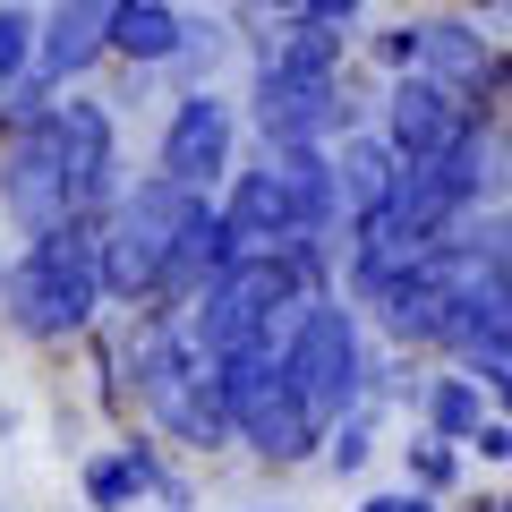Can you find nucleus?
<instances>
[{
    "label": "nucleus",
    "mask_w": 512,
    "mask_h": 512,
    "mask_svg": "<svg viewBox=\"0 0 512 512\" xmlns=\"http://www.w3.org/2000/svg\"><path fill=\"white\" fill-rule=\"evenodd\" d=\"M103 308V274H94V222H60L35 231L26 256L0 274V316L26 342H77Z\"/></svg>",
    "instance_id": "1"
},
{
    "label": "nucleus",
    "mask_w": 512,
    "mask_h": 512,
    "mask_svg": "<svg viewBox=\"0 0 512 512\" xmlns=\"http://www.w3.org/2000/svg\"><path fill=\"white\" fill-rule=\"evenodd\" d=\"M299 299H316V291L299 282L291 256H231V265L197 291V308L180 316V333L197 342V359H248V350L282 342V325L299 316Z\"/></svg>",
    "instance_id": "2"
},
{
    "label": "nucleus",
    "mask_w": 512,
    "mask_h": 512,
    "mask_svg": "<svg viewBox=\"0 0 512 512\" xmlns=\"http://www.w3.org/2000/svg\"><path fill=\"white\" fill-rule=\"evenodd\" d=\"M274 367H282V393L299 402V419L316 427V444H325V427L342 419V410L367 402V342H359V316L333 291L299 299V316L274 342Z\"/></svg>",
    "instance_id": "3"
},
{
    "label": "nucleus",
    "mask_w": 512,
    "mask_h": 512,
    "mask_svg": "<svg viewBox=\"0 0 512 512\" xmlns=\"http://www.w3.org/2000/svg\"><path fill=\"white\" fill-rule=\"evenodd\" d=\"M197 188H171V180H137L120 188V197L103 205V222H94V274H103V299H120V308H146L154 282H163V256L171 239L188 231V214H197Z\"/></svg>",
    "instance_id": "4"
},
{
    "label": "nucleus",
    "mask_w": 512,
    "mask_h": 512,
    "mask_svg": "<svg viewBox=\"0 0 512 512\" xmlns=\"http://www.w3.org/2000/svg\"><path fill=\"white\" fill-rule=\"evenodd\" d=\"M231 146H239V111L222 103L214 86H188L180 103H171V120H163V154H154V180H171V188H214V180H231Z\"/></svg>",
    "instance_id": "5"
},
{
    "label": "nucleus",
    "mask_w": 512,
    "mask_h": 512,
    "mask_svg": "<svg viewBox=\"0 0 512 512\" xmlns=\"http://www.w3.org/2000/svg\"><path fill=\"white\" fill-rule=\"evenodd\" d=\"M256 137L265 154L282 146H333L350 137V86L342 77H282V69H256Z\"/></svg>",
    "instance_id": "6"
},
{
    "label": "nucleus",
    "mask_w": 512,
    "mask_h": 512,
    "mask_svg": "<svg viewBox=\"0 0 512 512\" xmlns=\"http://www.w3.org/2000/svg\"><path fill=\"white\" fill-rule=\"evenodd\" d=\"M0 205L26 239L60 231L69 222V188H60V146H52V103L9 120V146H0Z\"/></svg>",
    "instance_id": "7"
},
{
    "label": "nucleus",
    "mask_w": 512,
    "mask_h": 512,
    "mask_svg": "<svg viewBox=\"0 0 512 512\" xmlns=\"http://www.w3.org/2000/svg\"><path fill=\"white\" fill-rule=\"evenodd\" d=\"M52 146H60V188H69V222H94L111 197H120V137H111V111L94 94H69L52 103Z\"/></svg>",
    "instance_id": "8"
},
{
    "label": "nucleus",
    "mask_w": 512,
    "mask_h": 512,
    "mask_svg": "<svg viewBox=\"0 0 512 512\" xmlns=\"http://www.w3.org/2000/svg\"><path fill=\"white\" fill-rule=\"evenodd\" d=\"M470 128H478V111H461L453 94H436L427 77H393L376 137L393 146V163H444V154H453Z\"/></svg>",
    "instance_id": "9"
},
{
    "label": "nucleus",
    "mask_w": 512,
    "mask_h": 512,
    "mask_svg": "<svg viewBox=\"0 0 512 512\" xmlns=\"http://www.w3.org/2000/svg\"><path fill=\"white\" fill-rule=\"evenodd\" d=\"M214 214H222V231H231L239 256H282L291 248V205H282L274 163L265 171H231V197H222Z\"/></svg>",
    "instance_id": "10"
},
{
    "label": "nucleus",
    "mask_w": 512,
    "mask_h": 512,
    "mask_svg": "<svg viewBox=\"0 0 512 512\" xmlns=\"http://www.w3.org/2000/svg\"><path fill=\"white\" fill-rule=\"evenodd\" d=\"M154 427L188 453H222L231 444V410H222V384H214V359H197V376L171 384L163 402H154Z\"/></svg>",
    "instance_id": "11"
},
{
    "label": "nucleus",
    "mask_w": 512,
    "mask_h": 512,
    "mask_svg": "<svg viewBox=\"0 0 512 512\" xmlns=\"http://www.w3.org/2000/svg\"><path fill=\"white\" fill-rule=\"evenodd\" d=\"M325 171H333V205H342V222H359V214H376L384 188H393V146L367 137V128H350L342 146H325Z\"/></svg>",
    "instance_id": "12"
},
{
    "label": "nucleus",
    "mask_w": 512,
    "mask_h": 512,
    "mask_svg": "<svg viewBox=\"0 0 512 512\" xmlns=\"http://www.w3.org/2000/svg\"><path fill=\"white\" fill-rule=\"evenodd\" d=\"M342 60H350V26L282 18L274 35L256 43V69H282V77H342Z\"/></svg>",
    "instance_id": "13"
},
{
    "label": "nucleus",
    "mask_w": 512,
    "mask_h": 512,
    "mask_svg": "<svg viewBox=\"0 0 512 512\" xmlns=\"http://www.w3.org/2000/svg\"><path fill=\"white\" fill-rule=\"evenodd\" d=\"M478 419H487V410H478V384L470 376H436V384H427V436H436V444H470Z\"/></svg>",
    "instance_id": "14"
},
{
    "label": "nucleus",
    "mask_w": 512,
    "mask_h": 512,
    "mask_svg": "<svg viewBox=\"0 0 512 512\" xmlns=\"http://www.w3.org/2000/svg\"><path fill=\"white\" fill-rule=\"evenodd\" d=\"M325 470L333 478H350V470H367V453H376V402H359V410H342V419L325 427Z\"/></svg>",
    "instance_id": "15"
},
{
    "label": "nucleus",
    "mask_w": 512,
    "mask_h": 512,
    "mask_svg": "<svg viewBox=\"0 0 512 512\" xmlns=\"http://www.w3.org/2000/svg\"><path fill=\"white\" fill-rule=\"evenodd\" d=\"M231 52V35H222V18H180V43H171L163 69H180L188 86H214V60Z\"/></svg>",
    "instance_id": "16"
},
{
    "label": "nucleus",
    "mask_w": 512,
    "mask_h": 512,
    "mask_svg": "<svg viewBox=\"0 0 512 512\" xmlns=\"http://www.w3.org/2000/svg\"><path fill=\"white\" fill-rule=\"evenodd\" d=\"M26 69H35V18H26L18 0H0V94L18 86Z\"/></svg>",
    "instance_id": "17"
},
{
    "label": "nucleus",
    "mask_w": 512,
    "mask_h": 512,
    "mask_svg": "<svg viewBox=\"0 0 512 512\" xmlns=\"http://www.w3.org/2000/svg\"><path fill=\"white\" fill-rule=\"evenodd\" d=\"M402 453H410V487H419V495H444L461 478V453H453V444H436V436H410Z\"/></svg>",
    "instance_id": "18"
},
{
    "label": "nucleus",
    "mask_w": 512,
    "mask_h": 512,
    "mask_svg": "<svg viewBox=\"0 0 512 512\" xmlns=\"http://www.w3.org/2000/svg\"><path fill=\"white\" fill-rule=\"evenodd\" d=\"M376 69H393V77L419 69V18H410V26H384V35H376Z\"/></svg>",
    "instance_id": "19"
},
{
    "label": "nucleus",
    "mask_w": 512,
    "mask_h": 512,
    "mask_svg": "<svg viewBox=\"0 0 512 512\" xmlns=\"http://www.w3.org/2000/svg\"><path fill=\"white\" fill-rule=\"evenodd\" d=\"M265 9H282V18H308V26H350V18H359V0H265Z\"/></svg>",
    "instance_id": "20"
},
{
    "label": "nucleus",
    "mask_w": 512,
    "mask_h": 512,
    "mask_svg": "<svg viewBox=\"0 0 512 512\" xmlns=\"http://www.w3.org/2000/svg\"><path fill=\"white\" fill-rule=\"evenodd\" d=\"M470 444H478V461H504V453H512V427H504V419L487 410V419L470 427Z\"/></svg>",
    "instance_id": "21"
},
{
    "label": "nucleus",
    "mask_w": 512,
    "mask_h": 512,
    "mask_svg": "<svg viewBox=\"0 0 512 512\" xmlns=\"http://www.w3.org/2000/svg\"><path fill=\"white\" fill-rule=\"evenodd\" d=\"M461 9H470V18H495V9H504V0H461Z\"/></svg>",
    "instance_id": "22"
},
{
    "label": "nucleus",
    "mask_w": 512,
    "mask_h": 512,
    "mask_svg": "<svg viewBox=\"0 0 512 512\" xmlns=\"http://www.w3.org/2000/svg\"><path fill=\"white\" fill-rule=\"evenodd\" d=\"M461 512H504V495H478V504H461Z\"/></svg>",
    "instance_id": "23"
},
{
    "label": "nucleus",
    "mask_w": 512,
    "mask_h": 512,
    "mask_svg": "<svg viewBox=\"0 0 512 512\" xmlns=\"http://www.w3.org/2000/svg\"><path fill=\"white\" fill-rule=\"evenodd\" d=\"M163 512H188V504H163Z\"/></svg>",
    "instance_id": "24"
},
{
    "label": "nucleus",
    "mask_w": 512,
    "mask_h": 512,
    "mask_svg": "<svg viewBox=\"0 0 512 512\" xmlns=\"http://www.w3.org/2000/svg\"><path fill=\"white\" fill-rule=\"evenodd\" d=\"M231 9H248V0H231Z\"/></svg>",
    "instance_id": "25"
}]
</instances>
